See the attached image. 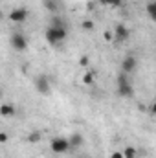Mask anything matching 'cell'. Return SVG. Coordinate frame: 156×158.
<instances>
[{"label":"cell","mask_w":156,"mask_h":158,"mask_svg":"<svg viewBox=\"0 0 156 158\" xmlns=\"http://www.w3.org/2000/svg\"><path fill=\"white\" fill-rule=\"evenodd\" d=\"M66 28L64 26H50V28H46V31H44V39L48 40V44H51V46H57V44H61L63 40L66 39Z\"/></svg>","instance_id":"1"},{"label":"cell","mask_w":156,"mask_h":158,"mask_svg":"<svg viewBox=\"0 0 156 158\" xmlns=\"http://www.w3.org/2000/svg\"><path fill=\"white\" fill-rule=\"evenodd\" d=\"M50 149H51L53 153H57V155H64V153H68V151L72 149V145H70V140H68V138L57 136V138H51Z\"/></svg>","instance_id":"2"},{"label":"cell","mask_w":156,"mask_h":158,"mask_svg":"<svg viewBox=\"0 0 156 158\" xmlns=\"http://www.w3.org/2000/svg\"><path fill=\"white\" fill-rule=\"evenodd\" d=\"M35 90L42 94V96H50L51 94V85H50V79L46 76H39L35 79Z\"/></svg>","instance_id":"3"},{"label":"cell","mask_w":156,"mask_h":158,"mask_svg":"<svg viewBox=\"0 0 156 158\" xmlns=\"http://www.w3.org/2000/svg\"><path fill=\"white\" fill-rule=\"evenodd\" d=\"M28 9L26 7H15V9H11V13H9V20L11 22H17V24H22V22H26L28 20Z\"/></svg>","instance_id":"4"},{"label":"cell","mask_w":156,"mask_h":158,"mask_svg":"<svg viewBox=\"0 0 156 158\" xmlns=\"http://www.w3.org/2000/svg\"><path fill=\"white\" fill-rule=\"evenodd\" d=\"M11 46H13L17 52H24V50L28 48V40H26V37H24L22 33H13V37H11Z\"/></svg>","instance_id":"5"},{"label":"cell","mask_w":156,"mask_h":158,"mask_svg":"<svg viewBox=\"0 0 156 158\" xmlns=\"http://www.w3.org/2000/svg\"><path fill=\"white\" fill-rule=\"evenodd\" d=\"M112 31H114V37H116V40H121V42H123V40H127L129 37H130V30H129L125 24H121V22L114 26V30H112Z\"/></svg>","instance_id":"6"},{"label":"cell","mask_w":156,"mask_h":158,"mask_svg":"<svg viewBox=\"0 0 156 158\" xmlns=\"http://www.w3.org/2000/svg\"><path fill=\"white\" fill-rule=\"evenodd\" d=\"M136 57L134 55H127L123 61H121V72H125V74H132L134 70H136Z\"/></svg>","instance_id":"7"},{"label":"cell","mask_w":156,"mask_h":158,"mask_svg":"<svg viewBox=\"0 0 156 158\" xmlns=\"http://www.w3.org/2000/svg\"><path fill=\"white\" fill-rule=\"evenodd\" d=\"M132 94H134V86L130 83L117 85V96L119 98H132Z\"/></svg>","instance_id":"8"},{"label":"cell","mask_w":156,"mask_h":158,"mask_svg":"<svg viewBox=\"0 0 156 158\" xmlns=\"http://www.w3.org/2000/svg\"><path fill=\"white\" fill-rule=\"evenodd\" d=\"M68 140H70V145H72V149H79V147L84 143V138H83L79 132H74V134H72Z\"/></svg>","instance_id":"9"},{"label":"cell","mask_w":156,"mask_h":158,"mask_svg":"<svg viewBox=\"0 0 156 158\" xmlns=\"http://www.w3.org/2000/svg\"><path fill=\"white\" fill-rule=\"evenodd\" d=\"M0 114H2L4 118L15 116V107H13V105H9V103H4V105L0 107Z\"/></svg>","instance_id":"10"},{"label":"cell","mask_w":156,"mask_h":158,"mask_svg":"<svg viewBox=\"0 0 156 158\" xmlns=\"http://www.w3.org/2000/svg\"><path fill=\"white\" fill-rule=\"evenodd\" d=\"M145 11H147V15L151 17V20H153V22H156V0L147 2V6H145Z\"/></svg>","instance_id":"11"},{"label":"cell","mask_w":156,"mask_h":158,"mask_svg":"<svg viewBox=\"0 0 156 158\" xmlns=\"http://www.w3.org/2000/svg\"><path fill=\"white\" fill-rule=\"evenodd\" d=\"M101 6H107V7H121L123 6V0H99Z\"/></svg>","instance_id":"12"},{"label":"cell","mask_w":156,"mask_h":158,"mask_svg":"<svg viewBox=\"0 0 156 158\" xmlns=\"http://www.w3.org/2000/svg\"><path fill=\"white\" fill-rule=\"evenodd\" d=\"M40 138H42V134H40L39 131H33V132H30V134L26 136V140H28L30 143H39Z\"/></svg>","instance_id":"13"},{"label":"cell","mask_w":156,"mask_h":158,"mask_svg":"<svg viewBox=\"0 0 156 158\" xmlns=\"http://www.w3.org/2000/svg\"><path fill=\"white\" fill-rule=\"evenodd\" d=\"M123 156H125V158H136V156H138V151H136V147H132V145L125 147V149H123Z\"/></svg>","instance_id":"14"},{"label":"cell","mask_w":156,"mask_h":158,"mask_svg":"<svg viewBox=\"0 0 156 158\" xmlns=\"http://www.w3.org/2000/svg\"><path fill=\"white\" fill-rule=\"evenodd\" d=\"M94 77H96V76H94V72H84V74H83V79H81V81H83L84 85H92V83L96 81Z\"/></svg>","instance_id":"15"},{"label":"cell","mask_w":156,"mask_h":158,"mask_svg":"<svg viewBox=\"0 0 156 158\" xmlns=\"http://www.w3.org/2000/svg\"><path fill=\"white\" fill-rule=\"evenodd\" d=\"M44 6H46V9L48 11H51V13H55L57 11V0H44Z\"/></svg>","instance_id":"16"},{"label":"cell","mask_w":156,"mask_h":158,"mask_svg":"<svg viewBox=\"0 0 156 158\" xmlns=\"http://www.w3.org/2000/svg\"><path fill=\"white\" fill-rule=\"evenodd\" d=\"M81 28H83V30H86V31H92V30H94V22H92V20H83Z\"/></svg>","instance_id":"17"},{"label":"cell","mask_w":156,"mask_h":158,"mask_svg":"<svg viewBox=\"0 0 156 158\" xmlns=\"http://www.w3.org/2000/svg\"><path fill=\"white\" fill-rule=\"evenodd\" d=\"M88 64H90V57H88V55H81V59H79V66L86 68Z\"/></svg>","instance_id":"18"},{"label":"cell","mask_w":156,"mask_h":158,"mask_svg":"<svg viewBox=\"0 0 156 158\" xmlns=\"http://www.w3.org/2000/svg\"><path fill=\"white\" fill-rule=\"evenodd\" d=\"M116 39V37H114V31H107V33H105V40H107V42H110V40H114Z\"/></svg>","instance_id":"19"},{"label":"cell","mask_w":156,"mask_h":158,"mask_svg":"<svg viewBox=\"0 0 156 158\" xmlns=\"http://www.w3.org/2000/svg\"><path fill=\"white\" fill-rule=\"evenodd\" d=\"M110 158H125V156H123V151H116V153L110 155Z\"/></svg>","instance_id":"20"},{"label":"cell","mask_w":156,"mask_h":158,"mask_svg":"<svg viewBox=\"0 0 156 158\" xmlns=\"http://www.w3.org/2000/svg\"><path fill=\"white\" fill-rule=\"evenodd\" d=\"M7 138H9V136H7V132H0V142H2V143H6V142H7Z\"/></svg>","instance_id":"21"},{"label":"cell","mask_w":156,"mask_h":158,"mask_svg":"<svg viewBox=\"0 0 156 158\" xmlns=\"http://www.w3.org/2000/svg\"><path fill=\"white\" fill-rule=\"evenodd\" d=\"M149 110H151V114H154V116H156V101L151 105V107H149Z\"/></svg>","instance_id":"22"}]
</instances>
